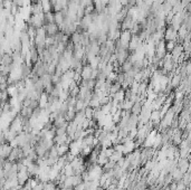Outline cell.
Returning <instances> with one entry per match:
<instances>
[{"instance_id": "6da1fadb", "label": "cell", "mask_w": 191, "mask_h": 190, "mask_svg": "<svg viewBox=\"0 0 191 190\" xmlns=\"http://www.w3.org/2000/svg\"><path fill=\"white\" fill-rule=\"evenodd\" d=\"M132 37H133V35L131 33V30H122L121 35H120V38H119V43L123 48L129 49V44H130Z\"/></svg>"}, {"instance_id": "7a4b0ae2", "label": "cell", "mask_w": 191, "mask_h": 190, "mask_svg": "<svg viewBox=\"0 0 191 190\" xmlns=\"http://www.w3.org/2000/svg\"><path fill=\"white\" fill-rule=\"evenodd\" d=\"M167 54H168V52H167V48H166V40L163 39V40L159 42V43L155 45V55H157L159 58L163 59Z\"/></svg>"}, {"instance_id": "3957f363", "label": "cell", "mask_w": 191, "mask_h": 190, "mask_svg": "<svg viewBox=\"0 0 191 190\" xmlns=\"http://www.w3.org/2000/svg\"><path fill=\"white\" fill-rule=\"evenodd\" d=\"M164 40L169 42V40H180L179 36H178V32L176 29H173L171 26L167 27V30L164 33Z\"/></svg>"}, {"instance_id": "277c9868", "label": "cell", "mask_w": 191, "mask_h": 190, "mask_svg": "<svg viewBox=\"0 0 191 190\" xmlns=\"http://www.w3.org/2000/svg\"><path fill=\"white\" fill-rule=\"evenodd\" d=\"M44 27H45V29H46L47 36H55L57 33L60 32L59 26H58L57 23H55V22H53V23H47Z\"/></svg>"}, {"instance_id": "5b68a950", "label": "cell", "mask_w": 191, "mask_h": 190, "mask_svg": "<svg viewBox=\"0 0 191 190\" xmlns=\"http://www.w3.org/2000/svg\"><path fill=\"white\" fill-rule=\"evenodd\" d=\"M1 65L3 66H10L13 65V58H12V54L9 53H5L1 55Z\"/></svg>"}, {"instance_id": "8992f818", "label": "cell", "mask_w": 191, "mask_h": 190, "mask_svg": "<svg viewBox=\"0 0 191 190\" xmlns=\"http://www.w3.org/2000/svg\"><path fill=\"white\" fill-rule=\"evenodd\" d=\"M182 76L180 75V74H174L172 78L170 79V83H169V85H171L173 89H177V87H179L180 85H181V83H182Z\"/></svg>"}, {"instance_id": "52a82bcc", "label": "cell", "mask_w": 191, "mask_h": 190, "mask_svg": "<svg viewBox=\"0 0 191 190\" xmlns=\"http://www.w3.org/2000/svg\"><path fill=\"white\" fill-rule=\"evenodd\" d=\"M38 102H39V107H42V109H46V107H47V105L49 104V94H47L46 92L42 93L40 99H39Z\"/></svg>"}, {"instance_id": "ba28073f", "label": "cell", "mask_w": 191, "mask_h": 190, "mask_svg": "<svg viewBox=\"0 0 191 190\" xmlns=\"http://www.w3.org/2000/svg\"><path fill=\"white\" fill-rule=\"evenodd\" d=\"M54 16H55V23H57L59 26V28L63 26V23L65 21V15L63 11H56L54 12Z\"/></svg>"}, {"instance_id": "9c48e42d", "label": "cell", "mask_w": 191, "mask_h": 190, "mask_svg": "<svg viewBox=\"0 0 191 190\" xmlns=\"http://www.w3.org/2000/svg\"><path fill=\"white\" fill-rule=\"evenodd\" d=\"M92 74H93V67H90V65H86V66H84L80 75H82L83 79H90Z\"/></svg>"}, {"instance_id": "30bf717a", "label": "cell", "mask_w": 191, "mask_h": 190, "mask_svg": "<svg viewBox=\"0 0 191 190\" xmlns=\"http://www.w3.org/2000/svg\"><path fill=\"white\" fill-rule=\"evenodd\" d=\"M121 89H122V84H120L119 82H115V83H113L112 85H111V87L109 89V95L112 97L114 94H116Z\"/></svg>"}, {"instance_id": "8fae6325", "label": "cell", "mask_w": 191, "mask_h": 190, "mask_svg": "<svg viewBox=\"0 0 191 190\" xmlns=\"http://www.w3.org/2000/svg\"><path fill=\"white\" fill-rule=\"evenodd\" d=\"M82 39H83V34L80 33H74L70 35V42L74 45H78L82 44Z\"/></svg>"}, {"instance_id": "7c38bea8", "label": "cell", "mask_w": 191, "mask_h": 190, "mask_svg": "<svg viewBox=\"0 0 191 190\" xmlns=\"http://www.w3.org/2000/svg\"><path fill=\"white\" fill-rule=\"evenodd\" d=\"M142 110H143V104L142 102H136L133 104L132 109H131V113L132 114H135V115H139L142 113Z\"/></svg>"}, {"instance_id": "4fadbf2b", "label": "cell", "mask_w": 191, "mask_h": 190, "mask_svg": "<svg viewBox=\"0 0 191 190\" xmlns=\"http://www.w3.org/2000/svg\"><path fill=\"white\" fill-rule=\"evenodd\" d=\"M134 67V64H133V62L129 58L126 62H124L123 64H122V66H121V69H122V73H127V72H130L132 68Z\"/></svg>"}, {"instance_id": "5bb4252c", "label": "cell", "mask_w": 191, "mask_h": 190, "mask_svg": "<svg viewBox=\"0 0 191 190\" xmlns=\"http://www.w3.org/2000/svg\"><path fill=\"white\" fill-rule=\"evenodd\" d=\"M55 22V16H54V12L50 11V12H46L45 13V25L47 23H53Z\"/></svg>"}, {"instance_id": "9a60e30c", "label": "cell", "mask_w": 191, "mask_h": 190, "mask_svg": "<svg viewBox=\"0 0 191 190\" xmlns=\"http://www.w3.org/2000/svg\"><path fill=\"white\" fill-rule=\"evenodd\" d=\"M177 42L176 40H169V42H166V48H167V52L168 53H171L174 48H176V46H177Z\"/></svg>"}, {"instance_id": "2e32d148", "label": "cell", "mask_w": 191, "mask_h": 190, "mask_svg": "<svg viewBox=\"0 0 191 190\" xmlns=\"http://www.w3.org/2000/svg\"><path fill=\"white\" fill-rule=\"evenodd\" d=\"M57 149H58V154L59 156H64V154H66L68 152V146L66 144H60L57 146Z\"/></svg>"}]
</instances>
